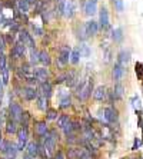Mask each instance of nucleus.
<instances>
[{"label": "nucleus", "instance_id": "4c0bfd02", "mask_svg": "<svg viewBox=\"0 0 143 159\" xmlns=\"http://www.w3.org/2000/svg\"><path fill=\"white\" fill-rule=\"evenodd\" d=\"M62 130H63V133H65V135H69V133H74V130H73V125H72V119H70V120L66 123V125L63 126Z\"/></svg>", "mask_w": 143, "mask_h": 159}, {"label": "nucleus", "instance_id": "72a5a7b5", "mask_svg": "<svg viewBox=\"0 0 143 159\" xmlns=\"http://www.w3.org/2000/svg\"><path fill=\"white\" fill-rule=\"evenodd\" d=\"M79 49H80V55H82V57H89L90 56V48H89L87 44H84V43H82L80 46H79Z\"/></svg>", "mask_w": 143, "mask_h": 159}, {"label": "nucleus", "instance_id": "5701e85b", "mask_svg": "<svg viewBox=\"0 0 143 159\" xmlns=\"http://www.w3.org/2000/svg\"><path fill=\"white\" fill-rule=\"evenodd\" d=\"M129 62H130V52H129V50H122L118 55V63L126 67Z\"/></svg>", "mask_w": 143, "mask_h": 159}, {"label": "nucleus", "instance_id": "f257e3e1", "mask_svg": "<svg viewBox=\"0 0 143 159\" xmlns=\"http://www.w3.org/2000/svg\"><path fill=\"white\" fill-rule=\"evenodd\" d=\"M93 92V79L87 78L86 80L79 82L76 85V96L79 100H87Z\"/></svg>", "mask_w": 143, "mask_h": 159}, {"label": "nucleus", "instance_id": "bb28decb", "mask_svg": "<svg viewBox=\"0 0 143 159\" xmlns=\"http://www.w3.org/2000/svg\"><path fill=\"white\" fill-rule=\"evenodd\" d=\"M49 99L46 96H43V95H37L36 98V103H37V107L40 109V111H47L49 109Z\"/></svg>", "mask_w": 143, "mask_h": 159}, {"label": "nucleus", "instance_id": "0eeeda50", "mask_svg": "<svg viewBox=\"0 0 143 159\" xmlns=\"http://www.w3.org/2000/svg\"><path fill=\"white\" fill-rule=\"evenodd\" d=\"M9 113H10V118L13 120L20 123V119H22V115H23V109L20 105L16 103V102H11L10 106H9Z\"/></svg>", "mask_w": 143, "mask_h": 159}, {"label": "nucleus", "instance_id": "f03ea898", "mask_svg": "<svg viewBox=\"0 0 143 159\" xmlns=\"http://www.w3.org/2000/svg\"><path fill=\"white\" fill-rule=\"evenodd\" d=\"M27 142H29V125H22L17 130V143H16L19 152L26 149Z\"/></svg>", "mask_w": 143, "mask_h": 159}, {"label": "nucleus", "instance_id": "6e6552de", "mask_svg": "<svg viewBox=\"0 0 143 159\" xmlns=\"http://www.w3.org/2000/svg\"><path fill=\"white\" fill-rule=\"evenodd\" d=\"M37 95H39V92H37L36 86L29 85V86H26V88L22 89V95H20V96H22L25 100H29L30 102V100H36Z\"/></svg>", "mask_w": 143, "mask_h": 159}, {"label": "nucleus", "instance_id": "2eb2a0df", "mask_svg": "<svg viewBox=\"0 0 143 159\" xmlns=\"http://www.w3.org/2000/svg\"><path fill=\"white\" fill-rule=\"evenodd\" d=\"M125 73H126L125 66H122L119 63H116L113 66V69H112V78H113V80H116V82L122 80V78L125 76Z\"/></svg>", "mask_w": 143, "mask_h": 159}, {"label": "nucleus", "instance_id": "c03bdc74", "mask_svg": "<svg viewBox=\"0 0 143 159\" xmlns=\"http://www.w3.org/2000/svg\"><path fill=\"white\" fill-rule=\"evenodd\" d=\"M9 145H10V142H9V141H4V139L0 142V153H4V152L7 151Z\"/></svg>", "mask_w": 143, "mask_h": 159}, {"label": "nucleus", "instance_id": "8fccbe9b", "mask_svg": "<svg viewBox=\"0 0 143 159\" xmlns=\"http://www.w3.org/2000/svg\"><path fill=\"white\" fill-rule=\"evenodd\" d=\"M72 125H73V130H74V132L82 130V122H79V120H72Z\"/></svg>", "mask_w": 143, "mask_h": 159}, {"label": "nucleus", "instance_id": "c756f323", "mask_svg": "<svg viewBox=\"0 0 143 159\" xmlns=\"http://www.w3.org/2000/svg\"><path fill=\"white\" fill-rule=\"evenodd\" d=\"M16 4H17L19 11L23 13V15H26V13L29 11V9H30V3L27 2V0H16Z\"/></svg>", "mask_w": 143, "mask_h": 159}, {"label": "nucleus", "instance_id": "412c9836", "mask_svg": "<svg viewBox=\"0 0 143 159\" xmlns=\"http://www.w3.org/2000/svg\"><path fill=\"white\" fill-rule=\"evenodd\" d=\"M106 88L105 86H97V88L93 90V99L97 100V102H103V100L106 99Z\"/></svg>", "mask_w": 143, "mask_h": 159}, {"label": "nucleus", "instance_id": "dca6fc26", "mask_svg": "<svg viewBox=\"0 0 143 159\" xmlns=\"http://www.w3.org/2000/svg\"><path fill=\"white\" fill-rule=\"evenodd\" d=\"M84 13L86 16H93L97 13V0H86L84 3Z\"/></svg>", "mask_w": 143, "mask_h": 159}, {"label": "nucleus", "instance_id": "3c124183", "mask_svg": "<svg viewBox=\"0 0 143 159\" xmlns=\"http://www.w3.org/2000/svg\"><path fill=\"white\" fill-rule=\"evenodd\" d=\"M69 159H76V148L69 149Z\"/></svg>", "mask_w": 143, "mask_h": 159}, {"label": "nucleus", "instance_id": "bf43d9fd", "mask_svg": "<svg viewBox=\"0 0 143 159\" xmlns=\"http://www.w3.org/2000/svg\"><path fill=\"white\" fill-rule=\"evenodd\" d=\"M130 159H135V158H130Z\"/></svg>", "mask_w": 143, "mask_h": 159}, {"label": "nucleus", "instance_id": "c85d7f7f", "mask_svg": "<svg viewBox=\"0 0 143 159\" xmlns=\"http://www.w3.org/2000/svg\"><path fill=\"white\" fill-rule=\"evenodd\" d=\"M80 57H82L80 49L79 48L72 49V53H70V63H72V65H77V63L80 62Z\"/></svg>", "mask_w": 143, "mask_h": 159}, {"label": "nucleus", "instance_id": "f704fd0d", "mask_svg": "<svg viewBox=\"0 0 143 159\" xmlns=\"http://www.w3.org/2000/svg\"><path fill=\"white\" fill-rule=\"evenodd\" d=\"M65 4H66V0H57V4H56V13H57V16H63Z\"/></svg>", "mask_w": 143, "mask_h": 159}, {"label": "nucleus", "instance_id": "f8f14e48", "mask_svg": "<svg viewBox=\"0 0 143 159\" xmlns=\"http://www.w3.org/2000/svg\"><path fill=\"white\" fill-rule=\"evenodd\" d=\"M74 15H76V3H74V0H66L63 16L67 19H72L74 17Z\"/></svg>", "mask_w": 143, "mask_h": 159}, {"label": "nucleus", "instance_id": "37998d69", "mask_svg": "<svg viewBox=\"0 0 143 159\" xmlns=\"http://www.w3.org/2000/svg\"><path fill=\"white\" fill-rule=\"evenodd\" d=\"M130 102H132V106L135 107V111H136V112L140 111V100H139V98H137V96H133Z\"/></svg>", "mask_w": 143, "mask_h": 159}, {"label": "nucleus", "instance_id": "a18cd8bd", "mask_svg": "<svg viewBox=\"0 0 143 159\" xmlns=\"http://www.w3.org/2000/svg\"><path fill=\"white\" fill-rule=\"evenodd\" d=\"M6 39H4L3 34H0V55L2 53H4V49H6Z\"/></svg>", "mask_w": 143, "mask_h": 159}, {"label": "nucleus", "instance_id": "f3484780", "mask_svg": "<svg viewBox=\"0 0 143 159\" xmlns=\"http://www.w3.org/2000/svg\"><path fill=\"white\" fill-rule=\"evenodd\" d=\"M76 159H95V153L86 149L84 146L76 148Z\"/></svg>", "mask_w": 143, "mask_h": 159}, {"label": "nucleus", "instance_id": "a19ab883", "mask_svg": "<svg viewBox=\"0 0 143 159\" xmlns=\"http://www.w3.org/2000/svg\"><path fill=\"white\" fill-rule=\"evenodd\" d=\"M29 120H30V113L23 111L22 119H20V125H29Z\"/></svg>", "mask_w": 143, "mask_h": 159}, {"label": "nucleus", "instance_id": "de8ad7c7", "mask_svg": "<svg viewBox=\"0 0 143 159\" xmlns=\"http://www.w3.org/2000/svg\"><path fill=\"white\" fill-rule=\"evenodd\" d=\"M51 159H66V155H65V152L63 151H57L53 153V158Z\"/></svg>", "mask_w": 143, "mask_h": 159}, {"label": "nucleus", "instance_id": "393cba45", "mask_svg": "<svg viewBox=\"0 0 143 159\" xmlns=\"http://www.w3.org/2000/svg\"><path fill=\"white\" fill-rule=\"evenodd\" d=\"M125 39V34H123V29L122 27H116V29L112 30V40L114 43H122Z\"/></svg>", "mask_w": 143, "mask_h": 159}, {"label": "nucleus", "instance_id": "4be33fe9", "mask_svg": "<svg viewBox=\"0 0 143 159\" xmlns=\"http://www.w3.org/2000/svg\"><path fill=\"white\" fill-rule=\"evenodd\" d=\"M26 153L29 156H32V158H37L39 156V142H29L27 143V146H26Z\"/></svg>", "mask_w": 143, "mask_h": 159}, {"label": "nucleus", "instance_id": "e433bc0d", "mask_svg": "<svg viewBox=\"0 0 143 159\" xmlns=\"http://www.w3.org/2000/svg\"><path fill=\"white\" fill-rule=\"evenodd\" d=\"M112 3H113L114 9H116V11H119V13H122V11L125 10V4H123V0H112Z\"/></svg>", "mask_w": 143, "mask_h": 159}, {"label": "nucleus", "instance_id": "79ce46f5", "mask_svg": "<svg viewBox=\"0 0 143 159\" xmlns=\"http://www.w3.org/2000/svg\"><path fill=\"white\" fill-rule=\"evenodd\" d=\"M6 66H7V57H6L4 53H2V55H0V73H2V70H3Z\"/></svg>", "mask_w": 143, "mask_h": 159}, {"label": "nucleus", "instance_id": "052dcab7", "mask_svg": "<svg viewBox=\"0 0 143 159\" xmlns=\"http://www.w3.org/2000/svg\"><path fill=\"white\" fill-rule=\"evenodd\" d=\"M142 159H143V158H142Z\"/></svg>", "mask_w": 143, "mask_h": 159}, {"label": "nucleus", "instance_id": "9b49d317", "mask_svg": "<svg viewBox=\"0 0 143 159\" xmlns=\"http://www.w3.org/2000/svg\"><path fill=\"white\" fill-rule=\"evenodd\" d=\"M49 130H50V129H49V126H47V123H46V120H39V122L34 123V133H36V136H39L40 139L47 135Z\"/></svg>", "mask_w": 143, "mask_h": 159}, {"label": "nucleus", "instance_id": "5fc2aeb1", "mask_svg": "<svg viewBox=\"0 0 143 159\" xmlns=\"http://www.w3.org/2000/svg\"><path fill=\"white\" fill-rule=\"evenodd\" d=\"M3 128H4V120H3V118L0 116V130L3 129Z\"/></svg>", "mask_w": 143, "mask_h": 159}, {"label": "nucleus", "instance_id": "4d7b16f0", "mask_svg": "<svg viewBox=\"0 0 143 159\" xmlns=\"http://www.w3.org/2000/svg\"><path fill=\"white\" fill-rule=\"evenodd\" d=\"M27 2H29V3H30V4H33V3H34V2H36V0H27Z\"/></svg>", "mask_w": 143, "mask_h": 159}, {"label": "nucleus", "instance_id": "58836bf2", "mask_svg": "<svg viewBox=\"0 0 143 159\" xmlns=\"http://www.w3.org/2000/svg\"><path fill=\"white\" fill-rule=\"evenodd\" d=\"M135 72L137 75V79H143V63L137 62L135 66Z\"/></svg>", "mask_w": 143, "mask_h": 159}, {"label": "nucleus", "instance_id": "a211bd4d", "mask_svg": "<svg viewBox=\"0 0 143 159\" xmlns=\"http://www.w3.org/2000/svg\"><path fill=\"white\" fill-rule=\"evenodd\" d=\"M34 76H36L39 83H40V82H43V80H49L50 72H49V69H46V67H37V69H34Z\"/></svg>", "mask_w": 143, "mask_h": 159}, {"label": "nucleus", "instance_id": "1a4fd4ad", "mask_svg": "<svg viewBox=\"0 0 143 159\" xmlns=\"http://www.w3.org/2000/svg\"><path fill=\"white\" fill-rule=\"evenodd\" d=\"M109 26H110L109 11H107V9L103 6L99 11V27L102 30H105V29H109Z\"/></svg>", "mask_w": 143, "mask_h": 159}, {"label": "nucleus", "instance_id": "c9c22d12", "mask_svg": "<svg viewBox=\"0 0 143 159\" xmlns=\"http://www.w3.org/2000/svg\"><path fill=\"white\" fill-rule=\"evenodd\" d=\"M56 120H57V126H59L60 129H62L63 126H65L70 120V118H69V115H60L59 118L56 119Z\"/></svg>", "mask_w": 143, "mask_h": 159}, {"label": "nucleus", "instance_id": "b1692460", "mask_svg": "<svg viewBox=\"0 0 143 159\" xmlns=\"http://www.w3.org/2000/svg\"><path fill=\"white\" fill-rule=\"evenodd\" d=\"M19 153V149H17V145L16 143H10L9 145L7 151L3 153V158H7V159H15Z\"/></svg>", "mask_w": 143, "mask_h": 159}, {"label": "nucleus", "instance_id": "39448f33", "mask_svg": "<svg viewBox=\"0 0 143 159\" xmlns=\"http://www.w3.org/2000/svg\"><path fill=\"white\" fill-rule=\"evenodd\" d=\"M70 53H72V49L69 46H62L59 50V57H57V63H59L60 67H65L67 63L70 62Z\"/></svg>", "mask_w": 143, "mask_h": 159}, {"label": "nucleus", "instance_id": "473e14b6", "mask_svg": "<svg viewBox=\"0 0 143 159\" xmlns=\"http://www.w3.org/2000/svg\"><path fill=\"white\" fill-rule=\"evenodd\" d=\"M57 118H59V113L56 109H47L46 111V119L47 120H56Z\"/></svg>", "mask_w": 143, "mask_h": 159}, {"label": "nucleus", "instance_id": "423d86ee", "mask_svg": "<svg viewBox=\"0 0 143 159\" xmlns=\"http://www.w3.org/2000/svg\"><path fill=\"white\" fill-rule=\"evenodd\" d=\"M25 55H26V46H25L23 43H20V42H16V43L13 44L11 50H10V57H11V60H19V59H22Z\"/></svg>", "mask_w": 143, "mask_h": 159}, {"label": "nucleus", "instance_id": "6e6d98bb", "mask_svg": "<svg viewBox=\"0 0 143 159\" xmlns=\"http://www.w3.org/2000/svg\"><path fill=\"white\" fill-rule=\"evenodd\" d=\"M3 141V135H2V130H0V142Z\"/></svg>", "mask_w": 143, "mask_h": 159}, {"label": "nucleus", "instance_id": "13d9d810", "mask_svg": "<svg viewBox=\"0 0 143 159\" xmlns=\"http://www.w3.org/2000/svg\"><path fill=\"white\" fill-rule=\"evenodd\" d=\"M2 159H7V158H2Z\"/></svg>", "mask_w": 143, "mask_h": 159}, {"label": "nucleus", "instance_id": "6ab92c4d", "mask_svg": "<svg viewBox=\"0 0 143 159\" xmlns=\"http://www.w3.org/2000/svg\"><path fill=\"white\" fill-rule=\"evenodd\" d=\"M4 129H6L7 135H15L19 130V122H16V120H13V119L10 118L7 122L4 123Z\"/></svg>", "mask_w": 143, "mask_h": 159}, {"label": "nucleus", "instance_id": "7c9ffc66", "mask_svg": "<svg viewBox=\"0 0 143 159\" xmlns=\"http://www.w3.org/2000/svg\"><path fill=\"white\" fill-rule=\"evenodd\" d=\"M10 67L11 65H7L2 70V80H3V85H9V80H10Z\"/></svg>", "mask_w": 143, "mask_h": 159}, {"label": "nucleus", "instance_id": "ea45409f", "mask_svg": "<svg viewBox=\"0 0 143 159\" xmlns=\"http://www.w3.org/2000/svg\"><path fill=\"white\" fill-rule=\"evenodd\" d=\"M77 37H79L80 40H86V39L89 37L87 33H86V29H84V25L80 27V29H79V32H77Z\"/></svg>", "mask_w": 143, "mask_h": 159}, {"label": "nucleus", "instance_id": "7ed1b4c3", "mask_svg": "<svg viewBox=\"0 0 143 159\" xmlns=\"http://www.w3.org/2000/svg\"><path fill=\"white\" fill-rule=\"evenodd\" d=\"M17 42H20V43H23L26 46V48H29V49H32V48H36V42H34V37L32 36V34L27 32V30H25V29H20L17 32Z\"/></svg>", "mask_w": 143, "mask_h": 159}, {"label": "nucleus", "instance_id": "49530a36", "mask_svg": "<svg viewBox=\"0 0 143 159\" xmlns=\"http://www.w3.org/2000/svg\"><path fill=\"white\" fill-rule=\"evenodd\" d=\"M66 78H67V73H62V75H59V76L56 78L55 83H57V85H60V83H65V82H66Z\"/></svg>", "mask_w": 143, "mask_h": 159}, {"label": "nucleus", "instance_id": "9d476101", "mask_svg": "<svg viewBox=\"0 0 143 159\" xmlns=\"http://www.w3.org/2000/svg\"><path fill=\"white\" fill-rule=\"evenodd\" d=\"M37 92H39V95H43V96H46L49 99L53 95V86H51V83L49 80H43L40 82V85L37 88Z\"/></svg>", "mask_w": 143, "mask_h": 159}, {"label": "nucleus", "instance_id": "4468645a", "mask_svg": "<svg viewBox=\"0 0 143 159\" xmlns=\"http://www.w3.org/2000/svg\"><path fill=\"white\" fill-rule=\"evenodd\" d=\"M84 29H86V33H87L89 37L92 36H96L97 34V32H99V23L95 22V20H89V22L84 23Z\"/></svg>", "mask_w": 143, "mask_h": 159}, {"label": "nucleus", "instance_id": "603ef678", "mask_svg": "<svg viewBox=\"0 0 143 159\" xmlns=\"http://www.w3.org/2000/svg\"><path fill=\"white\" fill-rule=\"evenodd\" d=\"M140 143H142V142H140L139 139H135V143H133V146H132V151H137V148L140 146Z\"/></svg>", "mask_w": 143, "mask_h": 159}, {"label": "nucleus", "instance_id": "864d4df0", "mask_svg": "<svg viewBox=\"0 0 143 159\" xmlns=\"http://www.w3.org/2000/svg\"><path fill=\"white\" fill-rule=\"evenodd\" d=\"M3 80H2V78H0V98H2V95H3Z\"/></svg>", "mask_w": 143, "mask_h": 159}, {"label": "nucleus", "instance_id": "a878e982", "mask_svg": "<svg viewBox=\"0 0 143 159\" xmlns=\"http://www.w3.org/2000/svg\"><path fill=\"white\" fill-rule=\"evenodd\" d=\"M39 63H42L43 66H49L51 63V57H50V53L47 50H42L39 52Z\"/></svg>", "mask_w": 143, "mask_h": 159}, {"label": "nucleus", "instance_id": "ddd939ff", "mask_svg": "<svg viewBox=\"0 0 143 159\" xmlns=\"http://www.w3.org/2000/svg\"><path fill=\"white\" fill-rule=\"evenodd\" d=\"M123 93H125V86L122 85V83H116L112 89V92H109L110 95V99H114V100H119L123 98Z\"/></svg>", "mask_w": 143, "mask_h": 159}, {"label": "nucleus", "instance_id": "2f4dec72", "mask_svg": "<svg viewBox=\"0 0 143 159\" xmlns=\"http://www.w3.org/2000/svg\"><path fill=\"white\" fill-rule=\"evenodd\" d=\"M29 63L32 66H34L36 63H39V52L36 50V48H32L30 49V60Z\"/></svg>", "mask_w": 143, "mask_h": 159}, {"label": "nucleus", "instance_id": "20e7f679", "mask_svg": "<svg viewBox=\"0 0 143 159\" xmlns=\"http://www.w3.org/2000/svg\"><path fill=\"white\" fill-rule=\"evenodd\" d=\"M103 119L106 120V123H110V125H113V123L118 122L119 119V112L114 109L113 106H107L103 109Z\"/></svg>", "mask_w": 143, "mask_h": 159}, {"label": "nucleus", "instance_id": "cd10ccee", "mask_svg": "<svg viewBox=\"0 0 143 159\" xmlns=\"http://www.w3.org/2000/svg\"><path fill=\"white\" fill-rule=\"evenodd\" d=\"M70 106H72V99H70L69 93L60 95V105H59L60 109H67V107H70Z\"/></svg>", "mask_w": 143, "mask_h": 159}, {"label": "nucleus", "instance_id": "09e8293b", "mask_svg": "<svg viewBox=\"0 0 143 159\" xmlns=\"http://www.w3.org/2000/svg\"><path fill=\"white\" fill-rule=\"evenodd\" d=\"M32 32H33V33H36L37 36H43V34H44L43 29H40V27L34 26V25H32Z\"/></svg>", "mask_w": 143, "mask_h": 159}, {"label": "nucleus", "instance_id": "aec40b11", "mask_svg": "<svg viewBox=\"0 0 143 159\" xmlns=\"http://www.w3.org/2000/svg\"><path fill=\"white\" fill-rule=\"evenodd\" d=\"M66 86H69V88H74V86L79 83V75H77L76 70H70L69 73H67V78H66Z\"/></svg>", "mask_w": 143, "mask_h": 159}]
</instances>
